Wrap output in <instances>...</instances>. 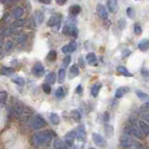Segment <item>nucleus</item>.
Segmentation results:
<instances>
[{"label": "nucleus", "instance_id": "6ab92c4d", "mask_svg": "<svg viewBox=\"0 0 149 149\" xmlns=\"http://www.w3.org/2000/svg\"><path fill=\"white\" fill-rule=\"evenodd\" d=\"M35 20L37 25H40L44 21V13L41 10H36L35 11Z\"/></svg>", "mask_w": 149, "mask_h": 149}, {"label": "nucleus", "instance_id": "a211bd4d", "mask_svg": "<svg viewBox=\"0 0 149 149\" xmlns=\"http://www.w3.org/2000/svg\"><path fill=\"white\" fill-rule=\"evenodd\" d=\"M78 74H79V68L77 65L76 64H74L72 65L71 67H70V70H69V78L70 79H72V78H74L78 76Z\"/></svg>", "mask_w": 149, "mask_h": 149}, {"label": "nucleus", "instance_id": "423d86ee", "mask_svg": "<svg viewBox=\"0 0 149 149\" xmlns=\"http://www.w3.org/2000/svg\"><path fill=\"white\" fill-rule=\"evenodd\" d=\"M76 138L77 139L78 142H86L87 139V132H86V129L84 127V125H80L77 128V130L76 132Z\"/></svg>", "mask_w": 149, "mask_h": 149}, {"label": "nucleus", "instance_id": "de8ad7c7", "mask_svg": "<svg viewBox=\"0 0 149 149\" xmlns=\"http://www.w3.org/2000/svg\"><path fill=\"white\" fill-rule=\"evenodd\" d=\"M39 2L43 4H49L51 2V0H39Z\"/></svg>", "mask_w": 149, "mask_h": 149}, {"label": "nucleus", "instance_id": "79ce46f5", "mask_svg": "<svg viewBox=\"0 0 149 149\" xmlns=\"http://www.w3.org/2000/svg\"><path fill=\"white\" fill-rule=\"evenodd\" d=\"M26 37H27L26 35H22V36H21L18 38V43H22V42H24V41L26 40Z\"/></svg>", "mask_w": 149, "mask_h": 149}, {"label": "nucleus", "instance_id": "09e8293b", "mask_svg": "<svg viewBox=\"0 0 149 149\" xmlns=\"http://www.w3.org/2000/svg\"><path fill=\"white\" fill-rule=\"evenodd\" d=\"M12 45H13V44H12V42H10V41L7 42V48H8V49H10Z\"/></svg>", "mask_w": 149, "mask_h": 149}, {"label": "nucleus", "instance_id": "c756f323", "mask_svg": "<svg viewBox=\"0 0 149 149\" xmlns=\"http://www.w3.org/2000/svg\"><path fill=\"white\" fill-rule=\"evenodd\" d=\"M71 116L74 118V120L76 121V122H79L81 119V114L80 112H79L78 110L74 109L71 112Z\"/></svg>", "mask_w": 149, "mask_h": 149}, {"label": "nucleus", "instance_id": "bb28decb", "mask_svg": "<svg viewBox=\"0 0 149 149\" xmlns=\"http://www.w3.org/2000/svg\"><path fill=\"white\" fill-rule=\"evenodd\" d=\"M65 76H66V71H65V69L61 68L59 70V73H58V82L63 83L64 79H65Z\"/></svg>", "mask_w": 149, "mask_h": 149}, {"label": "nucleus", "instance_id": "3c124183", "mask_svg": "<svg viewBox=\"0 0 149 149\" xmlns=\"http://www.w3.org/2000/svg\"><path fill=\"white\" fill-rule=\"evenodd\" d=\"M9 1H11V2H16L17 0H9Z\"/></svg>", "mask_w": 149, "mask_h": 149}, {"label": "nucleus", "instance_id": "393cba45", "mask_svg": "<svg viewBox=\"0 0 149 149\" xmlns=\"http://www.w3.org/2000/svg\"><path fill=\"white\" fill-rule=\"evenodd\" d=\"M53 147L56 148V149H63V148H66L67 146H66V143H64V141L63 142L62 140H60V139H57V140H55L54 143H53Z\"/></svg>", "mask_w": 149, "mask_h": 149}, {"label": "nucleus", "instance_id": "37998d69", "mask_svg": "<svg viewBox=\"0 0 149 149\" xmlns=\"http://www.w3.org/2000/svg\"><path fill=\"white\" fill-rule=\"evenodd\" d=\"M82 91H83V88H82V86H81V85H78V86L77 87V88H76V92L77 93V94H81Z\"/></svg>", "mask_w": 149, "mask_h": 149}, {"label": "nucleus", "instance_id": "e433bc0d", "mask_svg": "<svg viewBox=\"0 0 149 149\" xmlns=\"http://www.w3.org/2000/svg\"><path fill=\"white\" fill-rule=\"evenodd\" d=\"M42 90L44 91L45 93H47V94H49V93L51 92V88H50V84L49 83H45L42 85Z\"/></svg>", "mask_w": 149, "mask_h": 149}, {"label": "nucleus", "instance_id": "58836bf2", "mask_svg": "<svg viewBox=\"0 0 149 149\" xmlns=\"http://www.w3.org/2000/svg\"><path fill=\"white\" fill-rule=\"evenodd\" d=\"M70 63H71V56H69V55L68 56H65L63 61V67H66Z\"/></svg>", "mask_w": 149, "mask_h": 149}, {"label": "nucleus", "instance_id": "f704fd0d", "mask_svg": "<svg viewBox=\"0 0 149 149\" xmlns=\"http://www.w3.org/2000/svg\"><path fill=\"white\" fill-rule=\"evenodd\" d=\"M8 98V93L5 91H0V104H5Z\"/></svg>", "mask_w": 149, "mask_h": 149}, {"label": "nucleus", "instance_id": "473e14b6", "mask_svg": "<svg viewBox=\"0 0 149 149\" xmlns=\"http://www.w3.org/2000/svg\"><path fill=\"white\" fill-rule=\"evenodd\" d=\"M126 13H127V16L132 19V20H133V19L135 18V16H136V13H135V10L132 8V7H129L127 8V10H126Z\"/></svg>", "mask_w": 149, "mask_h": 149}, {"label": "nucleus", "instance_id": "f257e3e1", "mask_svg": "<svg viewBox=\"0 0 149 149\" xmlns=\"http://www.w3.org/2000/svg\"><path fill=\"white\" fill-rule=\"evenodd\" d=\"M52 132L49 130H44L33 135L32 143L35 146H47L52 141Z\"/></svg>", "mask_w": 149, "mask_h": 149}, {"label": "nucleus", "instance_id": "ea45409f", "mask_svg": "<svg viewBox=\"0 0 149 149\" xmlns=\"http://www.w3.org/2000/svg\"><path fill=\"white\" fill-rule=\"evenodd\" d=\"M141 73H142V74L143 77H149V71L146 69V68H142V70H141Z\"/></svg>", "mask_w": 149, "mask_h": 149}, {"label": "nucleus", "instance_id": "ddd939ff", "mask_svg": "<svg viewBox=\"0 0 149 149\" xmlns=\"http://www.w3.org/2000/svg\"><path fill=\"white\" fill-rule=\"evenodd\" d=\"M130 88L128 87H120L118 88V90L116 91V93H115V97L116 99H119V98H122L126 93L129 92Z\"/></svg>", "mask_w": 149, "mask_h": 149}, {"label": "nucleus", "instance_id": "a878e982", "mask_svg": "<svg viewBox=\"0 0 149 149\" xmlns=\"http://www.w3.org/2000/svg\"><path fill=\"white\" fill-rule=\"evenodd\" d=\"M49 120H50V123L52 125H59L60 124V116L55 114V113H51L49 116Z\"/></svg>", "mask_w": 149, "mask_h": 149}, {"label": "nucleus", "instance_id": "4468645a", "mask_svg": "<svg viewBox=\"0 0 149 149\" xmlns=\"http://www.w3.org/2000/svg\"><path fill=\"white\" fill-rule=\"evenodd\" d=\"M138 49L143 51V52H146L149 49V40L148 39H143L139 42L138 44Z\"/></svg>", "mask_w": 149, "mask_h": 149}, {"label": "nucleus", "instance_id": "9d476101", "mask_svg": "<svg viewBox=\"0 0 149 149\" xmlns=\"http://www.w3.org/2000/svg\"><path fill=\"white\" fill-rule=\"evenodd\" d=\"M76 49H77V43L74 41H72V42H70L69 44L63 46L62 51L63 53H71L73 51L76 50Z\"/></svg>", "mask_w": 149, "mask_h": 149}, {"label": "nucleus", "instance_id": "b1692460", "mask_svg": "<svg viewBox=\"0 0 149 149\" xmlns=\"http://www.w3.org/2000/svg\"><path fill=\"white\" fill-rule=\"evenodd\" d=\"M104 133L106 135L107 138H111L112 135L114 133V128L112 125H109V124H106L104 126Z\"/></svg>", "mask_w": 149, "mask_h": 149}, {"label": "nucleus", "instance_id": "72a5a7b5", "mask_svg": "<svg viewBox=\"0 0 149 149\" xmlns=\"http://www.w3.org/2000/svg\"><path fill=\"white\" fill-rule=\"evenodd\" d=\"M12 82L17 84V85H19V86H23V85H24V83H25L24 79H23L22 77H16L12 78Z\"/></svg>", "mask_w": 149, "mask_h": 149}, {"label": "nucleus", "instance_id": "a19ab883", "mask_svg": "<svg viewBox=\"0 0 149 149\" xmlns=\"http://www.w3.org/2000/svg\"><path fill=\"white\" fill-rule=\"evenodd\" d=\"M130 54H132V51H130V49H125L122 52V57L125 58V57H127V56H130Z\"/></svg>", "mask_w": 149, "mask_h": 149}, {"label": "nucleus", "instance_id": "5701e85b", "mask_svg": "<svg viewBox=\"0 0 149 149\" xmlns=\"http://www.w3.org/2000/svg\"><path fill=\"white\" fill-rule=\"evenodd\" d=\"M56 78H57V76H56V74L54 72H51V73L47 74L45 80H46L47 83H49V84H54L55 81H56Z\"/></svg>", "mask_w": 149, "mask_h": 149}, {"label": "nucleus", "instance_id": "4be33fe9", "mask_svg": "<svg viewBox=\"0 0 149 149\" xmlns=\"http://www.w3.org/2000/svg\"><path fill=\"white\" fill-rule=\"evenodd\" d=\"M0 74H1L2 76L10 77L11 74H14V69L11 67H2L1 71H0Z\"/></svg>", "mask_w": 149, "mask_h": 149}, {"label": "nucleus", "instance_id": "c9c22d12", "mask_svg": "<svg viewBox=\"0 0 149 149\" xmlns=\"http://www.w3.org/2000/svg\"><path fill=\"white\" fill-rule=\"evenodd\" d=\"M25 22L26 21L24 20V19H21V18H19L17 19V21L13 23V25L14 26H18V27H21V26H23L25 24Z\"/></svg>", "mask_w": 149, "mask_h": 149}, {"label": "nucleus", "instance_id": "412c9836", "mask_svg": "<svg viewBox=\"0 0 149 149\" xmlns=\"http://www.w3.org/2000/svg\"><path fill=\"white\" fill-rule=\"evenodd\" d=\"M80 11H81V8L78 5H74V6L70 7L69 8V12L72 16H77V14L80 13Z\"/></svg>", "mask_w": 149, "mask_h": 149}, {"label": "nucleus", "instance_id": "f03ea898", "mask_svg": "<svg viewBox=\"0 0 149 149\" xmlns=\"http://www.w3.org/2000/svg\"><path fill=\"white\" fill-rule=\"evenodd\" d=\"M120 144L121 146L124 147V148H130V147H143V146L140 144V143L138 142H135L134 140L132 138L130 134L125 132L122 136L120 137Z\"/></svg>", "mask_w": 149, "mask_h": 149}, {"label": "nucleus", "instance_id": "7ed1b4c3", "mask_svg": "<svg viewBox=\"0 0 149 149\" xmlns=\"http://www.w3.org/2000/svg\"><path fill=\"white\" fill-rule=\"evenodd\" d=\"M30 120H31L30 121V127L33 130H39V129L44 128L47 125L46 120L39 115L34 116Z\"/></svg>", "mask_w": 149, "mask_h": 149}, {"label": "nucleus", "instance_id": "c85d7f7f", "mask_svg": "<svg viewBox=\"0 0 149 149\" xmlns=\"http://www.w3.org/2000/svg\"><path fill=\"white\" fill-rule=\"evenodd\" d=\"M136 95H137V97L139 98L140 100H142V101H149V95L147 94V93L143 92L142 91H136Z\"/></svg>", "mask_w": 149, "mask_h": 149}, {"label": "nucleus", "instance_id": "cd10ccee", "mask_svg": "<svg viewBox=\"0 0 149 149\" xmlns=\"http://www.w3.org/2000/svg\"><path fill=\"white\" fill-rule=\"evenodd\" d=\"M23 8H21V7H17L15 9L13 10V17L15 18V19H19V18H21L22 15H23Z\"/></svg>", "mask_w": 149, "mask_h": 149}, {"label": "nucleus", "instance_id": "f8f14e48", "mask_svg": "<svg viewBox=\"0 0 149 149\" xmlns=\"http://www.w3.org/2000/svg\"><path fill=\"white\" fill-rule=\"evenodd\" d=\"M107 8L111 12H116L118 10V0H107Z\"/></svg>", "mask_w": 149, "mask_h": 149}, {"label": "nucleus", "instance_id": "8fccbe9b", "mask_svg": "<svg viewBox=\"0 0 149 149\" xmlns=\"http://www.w3.org/2000/svg\"><path fill=\"white\" fill-rule=\"evenodd\" d=\"M3 45V38L1 36H0V47H1Z\"/></svg>", "mask_w": 149, "mask_h": 149}, {"label": "nucleus", "instance_id": "603ef678", "mask_svg": "<svg viewBox=\"0 0 149 149\" xmlns=\"http://www.w3.org/2000/svg\"><path fill=\"white\" fill-rule=\"evenodd\" d=\"M135 1H140V0H135Z\"/></svg>", "mask_w": 149, "mask_h": 149}, {"label": "nucleus", "instance_id": "1a4fd4ad", "mask_svg": "<svg viewBox=\"0 0 149 149\" xmlns=\"http://www.w3.org/2000/svg\"><path fill=\"white\" fill-rule=\"evenodd\" d=\"M92 141L96 146H102L105 144V140L102 135L98 133H92Z\"/></svg>", "mask_w": 149, "mask_h": 149}, {"label": "nucleus", "instance_id": "20e7f679", "mask_svg": "<svg viewBox=\"0 0 149 149\" xmlns=\"http://www.w3.org/2000/svg\"><path fill=\"white\" fill-rule=\"evenodd\" d=\"M125 132H127L130 135H132V136L136 137L137 139H142L143 138V133L141 132V130L139 128H137L136 126H129L125 129Z\"/></svg>", "mask_w": 149, "mask_h": 149}, {"label": "nucleus", "instance_id": "4c0bfd02", "mask_svg": "<svg viewBox=\"0 0 149 149\" xmlns=\"http://www.w3.org/2000/svg\"><path fill=\"white\" fill-rule=\"evenodd\" d=\"M143 33V29H142V27L140 26L138 23L137 24H135L134 25V34L136 35V36H140Z\"/></svg>", "mask_w": 149, "mask_h": 149}, {"label": "nucleus", "instance_id": "2eb2a0df", "mask_svg": "<svg viewBox=\"0 0 149 149\" xmlns=\"http://www.w3.org/2000/svg\"><path fill=\"white\" fill-rule=\"evenodd\" d=\"M139 127L143 135H146V136L149 135V124H147L146 121H140Z\"/></svg>", "mask_w": 149, "mask_h": 149}, {"label": "nucleus", "instance_id": "2f4dec72", "mask_svg": "<svg viewBox=\"0 0 149 149\" xmlns=\"http://www.w3.org/2000/svg\"><path fill=\"white\" fill-rule=\"evenodd\" d=\"M57 58V52H56L55 50H50L49 52L48 53V56H47V59L49 62H54Z\"/></svg>", "mask_w": 149, "mask_h": 149}, {"label": "nucleus", "instance_id": "a18cd8bd", "mask_svg": "<svg viewBox=\"0 0 149 149\" xmlns=\"http://www.w3.org/2000/svg\"><path fill=\"white\" fill-rule=\"evenodd\" d=\"M143 118L147 122V124H149V114H144L143 116Z\"/></svg>", "mask_w": 149, "mask_h": 149}, {"label": "nucleus", "instance_id": "39448f33", "mask_svg": "<svg viewBox=\"0 0 149 149\" xmlns=\"http://www.w3.org/2000/svg\"><path fill=\"white\" fill-rule=\"evenodd\" d=\"M61 22H62V15H61V14H54V15L51 16L49 18V20L48 21V26L59 28Z\"/></svg>", "mask_w": 149, "mask_h": 149}, {"label": "nucleus", "instance_id": "0eeeda50", "mask_svg": "<svg viewBox=\"0 0 149 149\" xmlns=\"http://www.w3.org/2000/svg\"><path fill=\"white\" fill-rule=\"evenodd\" d=\"M74 139H76V132L74 130H70L64 136V143H66V146L68 147L72 146Z\"/></svg>", "mask_w": 149, "mask_h": 149}, {"label": "nucleus", "instance_id": "49530a36", "mask_svg": "<svg viewBox=\"0 0 149 149\" xmlns=\"http://www.w3.org/2000/svg\"><path fill=\"white\" fill-rule=\"evenodd\" d=\"M142 108L144 110H149V102H147L146 104H144V105L142 107Z\"/></svg>", "mask_w": 149, "mask_h": 149}, {"label": "nucleus", "instance_id": "dca6fc26", "mask_svg": "<svg viewBox=\"0 0 149 149\" xmlns=\"http://www.w3.org/2000/svg\"><path fill=\"white\" fill-rule=\"evenodd\" d=\"M86 60H87L88 63L91 64V65H96L97 64V57H96L95 53H93V52L88 53L86 55Z\"/></svg>", "mask_w": 149, "mask_h": 149}, {"label": "nucleus", "instance_id": "9b49d317", "mask_svg": "<svg viewBox=\"0 0 149 149\" xmlns=\"http://www.w3.org/2000/svg\"><path fill=\"white\" fill-rule=\"evenodd\" d=\"M97 12L99 14V16L101 19H107V16H108V14H107V10L106 8H104V6H102V4H98L97 5Z\"/></svg>", "mask_w": 149, "mask_h": 149}, {"label": "nucleus", "instance_id": "7c9ffc66", "mask_svg": "<svg viewBox=\"0 0 149 149\" xmlns=\"http://www.w3.org/2000/svg\"><path fill=\"white\" fill-rule=\"evenodd\" d=\"M64 90H63V88L62 87H59L57 90H56V92H55V96L57 99L61 100V99H63V98L64 97Z\"/></svg>", "mask_w": 149, "mask_h": 149}, {"label": "nucleus", "instance_id": "aec40b11", "mask_svg": "<svg viewBox=\"0 0 149 149\" xmlns=\"http://www.w3.org/2000/svg\"><path fill=\"white\" fill-rule=\"evenodd\" d=\"M102 88V84L100 83H97V84H94L92 87H91V93L93 97H97L98 94H99L100 92V90Z\"/></svg>", "mask_w": 149, "mask_h": 149}, {"label": "nucleus", "instance_id": "c03bdc74", "mask_svg": "<svg viewBox=\"0 0 149 149\" xmlns=\"http://www.w3.org/2000/svg\"><path fill=\"white\" fill-rule=\"evenodd\" d=\"M55 1L59 5V6H63V5L67 2V0H55Z\"/></svg>", "mask_w": 149, "mask_h": 149}, {"label": "nucleus", "instance_id": "f3484780", "mask_svg": "<svg viewBox=\"0 0 149 149\" xmlns=\"http://www.w3.org/2000/svg\"><path fill=\"white\" fill-rule=\"evenodd\" d=\"M116 71H118V73H119L120 74H122V76H124V77H133V74L132 73H130L129 70L125 66H122V65H120V66H118V68H116Z\"/></svg>", "mask_w": 149, "mask_h": 149}, {"label": "nucleus", "instance_id": "6e6552de", "mask_svg": "<svg viewBox=\"0 0 149 149\" xmlns=\"http://www.w3.org/2000/svg\"><path fill=\"white\" fill-rule=\"evenodd\" d=\"M33 73L36 74V77H42L45 73V68L43 66V64L40 63H37L34 65L33 67Z\"/></svg>", "mask_w": 149, "mask_h": 149}]
</instances>
